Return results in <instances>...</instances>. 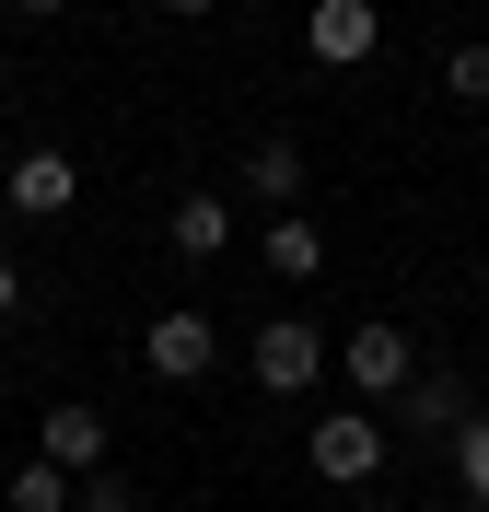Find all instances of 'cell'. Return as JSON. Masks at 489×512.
Masks as SVG:
<instances>
[{
  "mask_svg": "<svg viewBox=\"0 0 489 512\" xmlns=\"http://www.w3.org/2000/svg\"><path fill=\"white\" fill-rule=\"evenodd\" d=\"M24 12H59V0H24Z\"/></svg>",
  "mask_w": 489,
  "mask_h": 512,
  "instance_id": "ac0fdd59",
  "label": "cell"
},
{
  "mask_svg": "<svg viewBox=\"0 0 489 512\" xmlns=\"http://www.w3.org/2000/svg\"><path fill=\"white\" fill-rule=\"evenodd\" d=\"M163 12H210V0H163Z\"/></svg>",
  "mask_w": 489,
  "mask_h": 512,
  "instance_id": "e0dca14e",
  "label": "cell"
},
{
  "mask_svg": "<svg viewBox=\"0 0 489 512\" xmlns=\"http://www.w3.org/2000/svg\"><path fill=\"white\" fill-rule=\"evenodd\" d=\"M315 373H326V338H315L303 315H268V326H257V384H268V396H303Z\"/></svg>",
  "mask_w": 489,
  "mask_h": 512,
  "instance_id": "7a4b0ae2",
  "label": "cell"
},
{
  "mask_svg": "<svg viewBox=\"0 0 489 512\" xmlns=\"http://www.w3.org/2000/svg\"><path fill=\"white\" fill-rule=\"evenodd\" d=\"M373 466H385V419H361V408H326V419H315V478L361 489Z\"/></svg>",
  "mask_w": 489,
  "mask_h": 512,
  "instance_id": "6da1fadb",
  "label": "cell"
},
{
  "mask_svg": "<svg viewBox=\"0 0 489 512\" xmlns=\"http://www.w3.org/2000/svg\"><path fill=\"white\" fill-rule=\"evenodd\" d=\"M210 361H222L210 315H152V373H163V384H198Z\"/></svg>",
  "mask_w": 489,
  "mask_h": 512,
  "instance_id": "5b68a950",
  "label": "cell"
},
{
  "mask_svg": "<svg viewBox=\"0 0 489 512\" xmlns=\"http://www.w3.org/2000/svg\"><path fill=\"white\" fill-rule=\"evenodd\" d=\"M12 291H24V280H12V256H0V315H12Z\"/></svg>",
  "mask_w": 489,
  "mask_h": 512,
  "instance_id": "2e32d148",
  "label": "cell"
},
{
  "mask_svg": "<svg viewBox=\"0 0 489 512\" xmlns=\"http://www.w3.org/2000/svg\"><path fill=\"white\" fill-rule=\"evenodd\" d=\"M35 443H47V466H59V478H94V466H105V419H94V408H47V431H35Z\"/></svg>",
  "mask_w": 489,
  "mask_h": 512,
  "instance_id": "52a82bcc",
  "label": "cell"
},
{
  "mask_svg": "<svg viewBox=\"0 0 489 512\" xmlns=\"http://www.w3.org/2000/svg\"><path fill=\"white\" fill-rule=\"evenodd\" d=\"M303 47H315L326 70H361L373 47H385V24H373V0H315V24H303Z\"/></svg>",
  "mask_w": 489,
  "mask_h": 512,
  "instance_id": "277c9868",
  "label": "cell"
},
{
  "mask_svg": "<svg viewBox=\"0 0 489 512\" xmlns=\"http://www.w3.org/2000/svg\"><path fill=\"white\" fill-rule=\"evenodd\" d=\"M70 512H140V489H129V478H105V466H94V478H82V501H70Z\"/></svg>",
  "mask_w": 489,
  "mask_h": 512,
  "instance_id": "9a60e30c",
  "label": "cell"
},
{
  "mask_svg": "<svg viewBox=\"0 0 489 512\" xmlns=\"http://www.w3.org/2000/svg\"><path fill=\"white\" fill-rule=\"evenodd\" d=\"M338 361H350V384H361V396H408V373H420V361H408V326H396V315L350 326V350H338Z\"/></svg>",
  "mask_w": 489,
  "mask_h": 512,
  "instance_id": "3957f363",
  "label": "cell"
},
{
  "mask_svg": "<svg viewBox=\"0 0 489 512\" xmlns=\"http://www.w3.org/2000/svg\"><path fill=\"white\" fill-rule=\"evenodd\" d=\"M455 466H466V501L489 512V419H455Z\"/></svg>",
  "mask_w": 489,
  "mask_h": 512,
  "instance_id": "4fadbf2b",
  "label": "cell"
},
{
  "mask_svg": "<svg viewBox=\"0 0 489 512\" xmlns=\"http://www.w3.org/2000/svg\"><path fill=\"white\" fill-rule=\"evenodd\" d=\"M396 419H408V431H431V419H466V384H455V373H408Z\"/></svg>",
  "mask_w": 489,
  "mask_h": 512,
  "instance_id": "30bf717a",
  "label": "cell"
},
{
  "mask_svg": "<svg viewBox=\"0 0 489 512\" xmlns=\"http://www.w3.org/2000/svg\"><path fill=\"white\" fill-rule=\"evenodd\" d=\"M163 233H175V256H222V245H233V210L198 187V198H175V222H163Z\"/></svg>",
  "mask_w": 489,
  "mask_h": 512,
  "instance_id": "9c48e42d",
  "label": "cell"
},
{
  "mask_svg": "<svg viewBox=\"0 0 489 512\" xmlns=\"http://www.w3.org/2000/svg\"><path fill=\"white\" fill-rule=\"evenodd\" d=\"M245 198L292 210V198H303V140H257V152H245Z\"/></svg>",
  "mask_w": 489,
  "mask_h": 512,
  "instance_id": "ba28073f",
  "label": "cell"
},
{
  "mask_svg": "<svg viewBox=\"0 0 489 512\" xmlns=\"http://www.w3.org/2000/svg\"><path fill=\"white\" fill-rule=\"evenodd\" d=\"M443 82H455L466 105H489V47H455V59H443Z\"/></svg>",
  "mask_w": 489,
  "mask_h": 512,
  "instance_id": "5bb4252c",
  "label": "cell"
},
{
  "mask_svg": "<svg viewBox=\"0 0 489 512\" xmlns=\"http://www.w3.org/2000/svg\"><path fill=\"white\" fill-rule=\"evenodd\" d=\"M70 198H82V175H70V152H24V163H12V210H24V222H59Z\"/></svg>",
  "mask_w": 489,
  "mask_h": 512,
  "instance_id": "8992f818",
  "label": "cell"
},
{
  "mask_svg": "<svg viewBox=\"0 0 489 512\" xmlns=\"http://www.w3.org/2000/svg\"><path fill=\"white\" fill-rule=\"evenodd\" d=\"M70 501H82V489H70L59 466H47V454H35L24 478H12V512H70Z\"/></svg>",
  "mask_w": 489,
  "mask_h": 512,
  "instance_id": "7c38bea8",
  "label": "cell"
},
{
  "mask_svg": "<svg viewBox=\"0 0 489 512\" xmlns=\"http://www.w3.org/2000/svg\"><path fill=\"white\" fill-rule=\"evenodd\" d=\"M268 268H280V280H315V268H326V233L315 222H268Z\"/></svg>",
  "mask_w": 489,
  "mask_h": 512,
  "instance_id": "8fae6325",
  "label": "cell"
}]
</instances>
